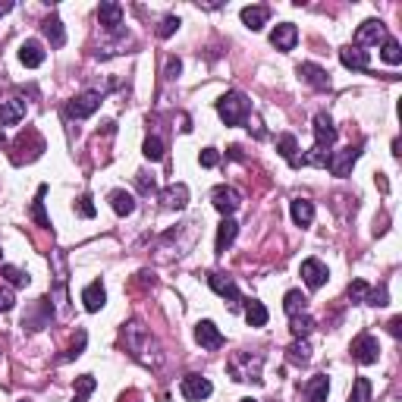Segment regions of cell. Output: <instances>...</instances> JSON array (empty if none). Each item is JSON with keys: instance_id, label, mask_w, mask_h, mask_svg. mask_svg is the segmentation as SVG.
I'll use <instances>...</instances> for the list:
<instances>
[{"instance_id": "obj_1", "label": "cell", "mask_w": 402, "mask_h": 402, "mask_svg": "<svg viewBox=\"0 0 402 402\" xmlns=\"http://www.w3.org/2000/svg\"><path fill=\"white\" fill-rule=\"evenodd\" d=\"M123 343H126V349H129V355L135 358V362L148 364V368H154V364L161 362V352H157L154 336H151L138 320H132V324L123 330Z\"/></svg>"}, {"instance_id": "obj_2", "label": "cell", "mask_w": 402, "mask_h": 402, "mask_svg": "<svg viewBox=\"0 0 402 402\" xmlns=\"http://www.w3.org/2000/svg\"><path fill=\"white\" fill-rule=\"evenodd\" d=\"M261 364H264V355L261 352H236V355L226 362V371L232 374V380H251V383H261Z\"/></svg>"}, {"instance_id": "obj_3", "label": "cell", "mask_w": 402, "mask_h": 402, "mask_svg": "<svg viewBox=\"0 0 402 402\" xmlns=\"http://www.w3.org/2000/svg\"><path fill=\"white\" fill-rule=\"evenodd\" d=\"M248 110H251V104L242 91H226L223 98L217 100V113L226 126H242L245 119H248Z\"/></svg>"}, {"instance_id": "obj_4", "label": "cell", "mask_w": 402, "mask_h": 402, "mask_svg": "<svg viewBox=\"0 0 402 402\" xmlns=\"http://www.w3.org/2000/svg\"><path fill=\"white\" fill-rule=\"evenodd\" d=\"M44 151V138L38 129H25L16 135V142H13V163H31L38 161Z\"/></svg>"}, {"instance_id": "obj_5", "label": "cell", "mask_w": 402, "mask_h": 402, "mask_svg": "<svg viewBox=\"0 0 402 402\" xmlns=\"http://www.w3.org/2000/svg\"><path fill=\"white\" fill-rule=\"evenodd\" d=\"M207 283H211V289L217 295H223L226 302H230V311H242V295H239V286L230 280V276L223 274H207Z\"/></svg>"}, {"instance_id": "obj_6", "label": "cell", "mask_w": 402, "mask_h": 402, "mask_svg": "<svg viewBox=\"0 0 402 402\" xmlns=\"http://www.w3.org/2000/svg\"><path fill=\"white\" fill-rule=\"evenodd\" d=\"M358 157H362V144H355V148L349 144V148L336 151L333 157H327V167H330V173H333V176H339V179H343V176H349V170L355 167Z\"/></svg>"}, {"instance_id": "obj_7", "label": "cell", "mask_w": 402, "mask_h": 402, "mask_svg": "<svg viewBox=\"0 0 402 402\" xmlns=\"http://www.w3.org/2000/svg\"><path fill=\"white\" fill-rule=\"evenodd\" d=\"M377 355H380V345H377V339L371 336V333H358V336L352 339V358H355L358 364H374Z\"/></svg>"}, {"instance_id": "obj_8", "label": "cell", "mask_w": 402, "mask_h": 402, "mask_svg": "<svg viewBox=\"0 0 402 402\" xmlns=\"http://www.w3.org/2000/svg\"><path fill=\"white\" fill-rule=\"evenodd\" d=\"M333 142H336V126H333V119L327 113H318L314 117V148L327 154L333 148Z\"/></svg>"}, {"instance_id": "obj_9", "label": "cell", "mask_w": 402, "mask_h": 402, "mask_svg": "<svg viewBox=\"0 0 402 402\" xmlns=\"http://www.w3.org/2000/svg\"><path fill=\"white\" fill-rule=\"evenodd\" d=\"M98 107H100V94L98 91H85V94H79L75 100H69V104H66V117L69 119H85V117H91Z\"/></svg>"}, {"instance_id": "obj_10", "label": "cell", "mask_w": 402, "mask_h": 402, "mask_svg": "<svg viewBox=\"0 0 402 402\" xmlns=\"http://www.w3.org/2000/svg\"><path fill=\"white\" fill-rule=\"evenodd\" d=\"M179 389H182V396L192 399V402H201V399H207V396L214 393L211 380L201 377V374H186V377H182V383H179Z\"/></svg>"}, {"instance_id": "obj_11", "label": "cell", "mask_w": 402, "mask_h": 402, "mask_svg": "<svg viewBox=\"0 0 402 402\" xmlns=\"http://www.w3.org/2000/svg\"><path fill=\"white\" fill-rule=\"evenodd\" d=\"M195 339H198V345L201 349H207V352H217V349H223V333L217 330V324L214 320H201L198 327H195Z\"/></svg>"}, {"instance_id": "obj_12", "label": "cell", "mask_w": 402, "mask_h": 402, "mask_svg": "<svg viewBox=\"0 0 402 402\" xmlns=\"http://www.w3.org/2000/svg\"><path fill=\"white\" fill-rule=\"evenodd\" d=\"M211 201H214V207H217L223 217H230V214L236 211L239 204H242V195H239L232 186H217V188L211 192Z\"/></svg>"}, {"instance_id": "obj_13", "label": "cell", "mask_w": 402, "mask_h": 402, "mask_svg": "<svg viewBox=\"0 0 402 402\" xmlns=\"http://www.w3.org/2000/svg\"><path fill=\"white\" fill-rule=\"evenodd\" d=\"M387 29H383V22L380 19H368V22H362L358 25V31H355V47H362V44H377V41H387Z\"/></svg>"}, {"instance_id": "obj_14", "label": "cell", "mask_w": 402, "mask_h": 402, "mask_svg": "<svg viewBox=\"0 0 402 402\" xmlns=\"http://www.w3.org/2000/svg\"><path fill=\"white\" fill-rule=\"evenodd\" d=\"M302 280L308 289H320L327 283V267L318 258H308V261H302Z\"/></svg>"}, {"instance_id": "obj_15", "label": "cell", "mask_w": 402, "mask_h": 402, "mask_svg": "<svg viewBox=\"0 0 402 402\" xmlns=\"http://www.w3.org/2000/svg\"><path fill=\"white\" fill-rule=\"evenodd\" d=\"M295 41H299V29H295L292 22H280L274 29V35H270V44H274L276 50H283V54H286V50H292Z\"/></svg>"}, {"instance_id": "obj_16", "label": "cell", "mask_w": 402, "mask_h": 402, "mask_svg": "<svg viewBox=\"0 0 402 402\" xmlns=\"http://www.w3.org/2000/svg\"><path fill=\"white\" fill-rule=\"evenodd\" d=\"M161 201H163V207H170V211H182V207L188 204V186L186 182H173V186H167L161 192Z\"/></svg>"}, {"instance_id": "obj_17", "label": "cell", "mask_w": 402, "mask_h": 402, "mask_svg": "<svg viewBox=\"0 0 402 402\" xmlns=\"http://www.w3.org/2000/svg\"><path fill=\"white\" fill-rule=\"evenodd\" d=\"M98 19L107 31H119V25H123V6L113 3V0H104L98 6Z\"/></svg>"}, {"instance_id": "obj_18", "label": "cell", "mask_w": 402, "mask_h": 402, "mask_svg": "<svg viewBox=\"0 0 402 402\" xmlns=\"http://www.w3.org/2000/svg\"><path fill=\"white\" fill-rule=\"evenodd\" d=\"M299 75L308 82L311 88H318V91H327L330 88V75H327V69H320L318 63H302L299 66Z\"/></svg>"}, {"instance_id": "obj_19", "label": "cell", "mask_w": 402, "mask_h": 402, "mask_svg": "<svg viewBox=\"0 0 402 402\" xmlns=\"http://www.w3.org/2000/svg\"><path fill=\"white\" fill-rule=\"evenodd\" d=\"M339 60H343V66H345V69H358V73H364V69L371 66L368 50L355 47V44H349V47L339 50Z\"/></svg>"}, {"instance_id": "obj_20", "label": "cell", "mask_w": 402, "mask_h": 402, "mask_svg": "<svg viewBox=\"0 0 402 402\" xmlns=\"http://www.w3.org/2000/svg\"><path fill=\"white\" fill-rule=\"evenodd\" d=\"M22 117H25V100L22 98L0 100V129H3V126H16Z\"/></svg>"}, {"instance_id": "obj_21", "label": "cell", "mask_w": 402, "mask_h": 402, "mask_svg": "<svg viewBox=\"0 0 402 402\" xmlns=\"http://www.w3.org/2000/svg\"><path fill=\"white\" fill-rule=\"evenodd\" d=\"M82 302H85V311H100L104 308V302H107V289H104V283L100 280H94V283H88L85 289H82Z\"/></svg>"}, {"instance_id": "obj_22", "label": "cell", "mask_w": 402, "mask_h": 402, "mask_svg": "<svg viewBox=\"0 0 402 402\" xmlns=\"http://www.w3.org/2000/svg\"><path fill=\"white\" fill-rule=\"evenodd\" d=\"M19 60H22V66L35 69L44 63V47L41 41H35V38H29V41H22V47H19Z\"/></svg>"}, {"instance_id": "obj_23", "label": "cell", "mask_w": 402, "mask_h": 402, "mask_svg": "<svg viewBox=\"0 0 402 402\" xmlns=\"http://www.w3.org/2000/svg\"><path fill=\"white\" fill-rule=\"evenodd\" d=\"M236 232H239V223L232 217H223V223L217 226V242H214V248H217V255H223L226 248H230L232 242H236Z\"/></svg>"}, {"instance_id": "obj_24", "label": "cell", "mask_w": 402, "mask_h": 402, "mask_svg": "<svg viewBox=\"0 0 402 402\" xmlns=\"http://www.w3.org/2000/svg\"><path fill=\"white\" fill-rule=\"evenodd\" d=\"M327 396H330V380H327V374H314L311 380L305 383V399L308 402H327Z\"/></svg>"}, {"instance_id": "obj_25", "label": "cell", "mask_w": 402, "mask_h": 402, "mask_svg": "<svg viewBox=\"0 0 402 402\" xmlns=\"http://www.w3.org/2000/svg\"><path fill=\"white\" fill-rule=\"evenodd\" d=\"M276 151H280V157H283V161H289L292 167H299V163H302V157H299V142H295L292 132H283V135L276 138Z\"/></svg>"}, {"instance_id": "obj_26", "label": "cell", "mask_w": 402, "mask_h": 402, "mask_svg": "<svg viewBox=\"0 0 402 402\" xmlns=\"http://www.w3.org/2000/svg\"><path fill=\"white\" fill-rule=\"evenodd\" d=\"M107 201H110V207L119 214V217H129V214L135 211V198H132V195L126 192V188H113L110 198H107Z\"/></svg>"}, {"instance_id": "obj_27", "label": "cell", "mask_w": 402, "mask_h": 402, "mask_svg": "<svg viewBox=\"0 0 402 402\" xmlns=\"http://www.w3.org/2000/svg\"><path fill=\"white\" fill-rule=\"evenodd\" d=\"M41 31L47 35V41L54 44V47H63V44H66V31H63V22L54 16V13H50V16L41 22Z\"/></svg>"}, {"instance_id": "obj_28", "label": "cell", "mask_w": 402, "mask_h": 402, "mask_svg": "<svg viewBox=\"0 0 402 402\" xmlns=\"http://www.w3.org/2000/svg\"><path fill=\"white\" fill-rule=\"evenodd\" d=\"M267 19H270V6H245L242 10V22L248 25L251 31H258Z\"/></svg>"}, {"instance_id": "obj_29", "label": "cell", "mask_w": 402, "mask_h": 402, "mask_svg": "<svg viewBox=\"0 0 402 402\" xmlns=\"http://www.w3.org/2000/svg\"><path fill=\"white\" fill-rule=\"evenodd\" d=\"M289 211H292V220H295L299 226H311V220H314V204H311L308 198H295Z\"/></svg>"}, {"instance_id": "obj_30", "label": "cell", "mask_w": 402, "mask_h": 402, "mask_svg": "<svg viewBox=\"0 0 402 402\" xmlns=\"http://www.w3.org/2000/svg\"><path fill=\"white\" fill-rule=\"evenodd\" d=\"M308 308V299L299 292V289H289L286 295H283V311L289 314V318H295V314H305Z\"/></svg>"}, {"instance_id": "obj_31", "label": "cell", "mask_w": 402, "mask_h": 402, "mask_svg": "<svg viewBox=\"0 0 402 402\" xmlns=\"http://www.w3.org/2000/svg\"><path fill=\"white\" fill-rule=\"evenodd\" d=\"M245 320H248V327H264L267 324V308L258 299H251L248 305H245Z\"/></svg>"}, {"instance_id": "obj_32", "label": "cell", "mask_w": 402, "mask_h": 402, "mask_svg": "<svg viewBox=\"0 0 402 402\" xmlns=\"http://www.w3.org/2000/svg\"><path fill=\"white\" fill-rule=\"evenodd\" d=\"M98 387V380H94L91 374H82V377H75V393H73V402H85L88 399V393Z\"/></svg>"}, {"instance_id": "obj_33", "label": "cell", "mask_w": 402, "mask_h": 402, "mask_svg": "<svg viewBox=\"0 0 402 402\" xmlns=\"http://www.w3.org/2000/svg\"><path fill=\"white\" fill-rule=\"evenodd\" d=\"M286 358H289L292 364H308V358H311V349H308V343L295 339V343L286 349Z\"/></svg>"}, {"instance_id": "obj_34", "label": "cell", "mask_w": 402, "mask_h": 402, "mask_svg": "<svg viewBox=\"0 0 402 402\" xmlns=\"http://www.w3.org/2000/svg\"><path fill=\"white\" fill-rule=\"evenodd\" d=\"M349 402H371V380H368V377H355L352 393H349Z\"/></svg>"}, {"instance_id": "obj_35", "label": "cell", "mask_w": 402, "mask_h": 402, "mask_svg": "<svg viewBox=\"0 0 402 402\" xmlns=\"http://www.w3.org/2000/svg\"><path fill=\"white\" fill-rule=\"evenodd\" d=\"M44 195H47V186L38 188V198H35V204H31V217H35L38 226H44V230H47L50 220H47V214H44Z\"/></svg>"}, {"instance_id": "obj_36", "label": "cell", "mask_w": 402, "mask_h": 402, "mask_svg": "<svg viewBox=\"0 0 402 402\" xmlns=\"http://www.w3.org/2000/svg\"><path fill=\"white\" fill-rule=\"evenodd\" d=\"M380 57L389 63V66H396V63H402V47H399V41H396V38H387V41H383Z\"/></svg>"}, {"instance_id": "obj_37", "label": "cell", "mask_w": 402, "mask_h": 402, "mask_svg": "<svg viewBox=\"0 0 402 402\" xmlns=\"http://www.w3.org/2000/svg\"><path fill=\"white\" fill-rule=\"evenodd\" d=\"M311 327H314V320L308 318V314H295V318H292V336L295 339L308 336V333H311Z\"/></svg>"}, {"instance_id": "obj_38", "label": "cell", "mask_w": 402, "mask_h": 402, "mask_svg": "<svg viewBox=\"0 0 402 402\" xmlns=\"http://www.w3.org/2000/svg\"><path fill=\"white\" fill-rule=\"evenodd\" d=\"M368 295H371V286L364 280H352L349 283V299L352 302H364V305H368Z\"/></svg>"}, {"instance_id": "obj_39", "label": "cell", "mask_w": 402, "mask_h": 402, "mask_svg": "<svg viewBox=\"0 0 402 402\" xmlns=\"http://www.w3.org/2000/svg\"><path fill=\"white\" fill-rule=\"evenodd\" d=\"M144 157H148V161H161V157H163V142L157 135L144 138Z\"/></svg>"}, {"instance_id": "obj_40", "label": "cell", "mask_w": 402, "mask_h": 402, "mask_svg": "<svg viewBox=\"0 0 402 402\" xmlns=\"http://www.w3.org/2000/svg\"><path fill=\"white\" fill-rule=\"evenodd\" d=\"M3 276L13 283V286H29V276H25L19 267H13V264H3Z\"/></svg>"}, {"instance_id": "obj_41", "label": "cell", "mask_w": 402, "mask_h": 402, "mask_svg": "<svg viewBox=\"0 0 402 402\" xmlns=\"http://www.w3.org/2000/svg\"><path fill=\"white\" fill-rule=\"evenodd\" d=\"M198 161H201V167H217V163H220V151L217 148H204Z\"/></svg>"}, {"instance_id": "obj_42", "label": "cell", "mask_w": 402, "mask_h": 402, "mask_svg": "<svg viewBox=\"0 0 402 402\" xmlns=\"http://www.w3.org/2000/svg\"><path fill=\"white\" fill-rule=\"evenodd\" d=\"M176 29H179V19H176V16H167V19L161 22V29H157V35H161V38H170Z\"/></svg>"}, {"instance_id": "obj_43", "label": "cell", "mask_w": 402, "mask_h": 402, "mask_svg": "<svg viewBox=\"0 0 402 402\" xmlns=\"http://www.w3.org/2000/svg\"><path fill=\"white\" fill-rule=\"evenodd\" d=\"M387 286H380V289H371V295H368V305H377V308H380V305H387Z\"/></svg>"}, {"instance_id": "obj_44", "label": "cell", "mask_w": 402, "mask_h": 402, "mask_svg": "<svg viewBox=\"0 0 402 402\" xmlns=\"http://www.w3.org/2000/svg\"><path fill=\"white\" fill-rule=\"evenodd\" d=\"M79 214H82V217H94V204H91L88 195H82V198H79Z\"/></svg>"}, {"instance_id": "obj_45", "label": "cell", "mask_w": 402, "mask_h": 402, "mask_svg": "<svg viewBox=\"0 0 402 402\" xmlns=\"http://www.w3.org/2000/svg\"><path fill=\"white\" fill-rule=\"evenodd\" d=\"M16 305V299H13L10 289H0V311H10V308Z\"/></svg>"}, {"instance_id": "obj_46", "label": "cell", "mask_w": 402, "mask_h": 402, "mask_svg": "<svg viewBox=\"0 0 402 402\" xmlns=\"http://www.w3.org/2000/svg\"><path fill=\"white\" fill-rule=\"evenodd\" d=\"M135 182H138V188H142V192H154V179H148L144 173H138Z\"/></svg>"}, {"instance_id": "obj_47", "label": "cell", "mask_w": 402, "mask_h": 402, "mask_svg": "<svg viewBox=\"0 0 402 402\" xmlns=\"http://www.w3.org/2000/svg\"><path fill=\"white\" fill-rule=\"evenodd\" d=\"M387 330L393 333V336H402V318H393V320H389Z\"/></svg>"}, {"instance_id": "obj_48", "label": "cell", "mask_w": 402, "mask_h": 402, "mask_svg": "<svg viewBox=\"0 0 402 402\" xmlns=\"http://www.w3.org/2000/svg\"><path fill=\"white\" fill-rule=\"evenodd\" d=\"M374 182L380 186V192H383V195L389 192V182H387V176H383V173H377V176H374Z\"/></svg>"}, {"instance_id": "obj_49", "label": "cell", "mask_w": 402, "mask_h": 402, "mask_svg": "<svg viewBox=\"0 0 402 402\" xmlns=\"http://www.w3.org/2000/svg\"><path fill=\"white\" fill-rule=\"evenodd\" d=\"M119 402H142V396H138L135 389H129V393H123V396H119Z\"/></svg>"}, {"instance_id": "obj_50", "label": "cell", "mask_w": 402, "mask_h": 402, "mask_svg": "<svg viewBox=\"0 0 402 402\" xmlns=\"http://www.w3.org/2000/svg\"><path fill=\"white\" fill-rule=\"evenodd\" d=\"M13 10V3H10V0H3V3H0V16H3V13H10Z\"/></svg>"}, {"instance_id": "obj_51", "label": "cell", "mask_w": 402, "mask_h": 402, "mask_svg": "<svg viewBox=\"0 0 402 402\" xmlns=\"http://www.w3.org/2000/svg\"><path fill=\"white\" fill-rule=\"evenodd\" d=\"M0 148H3V132H0Z\"/></svg>"}, {"instance_id": "obj_52", "label": "cell", "mask_w": 402, "mask_h": 402, "mask_svg": "<svg viewBox=\"0 0 402 402\" xmlns=\"http://www.w3.org/2000/svg\"><path fill=\"white\" fill-rule=\"evenodd\" d=\"M239 402H258V399H239Z\"/></svg>"}, {"instance_id": "obj_53", "label": "cell", "mask_w": 402, "mask_h": 402, "mask_svg": "<svg viewBox=\"0 0 402 402\" xmlns=\"http://www.w3.org/2000/svg\"><path fill=\"white\" fill-rule=\"evenodd\" d=\"M22 402H25V399H22Z\"/></svg>"}]
</instances>
